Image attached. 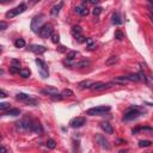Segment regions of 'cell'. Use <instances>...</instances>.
Wrapping results in <instances>:
<instances>
[{
    "label": "cell",
    "mask_w": 153,
    "mask_h": 153,
    "mask_svg": "<svg viewBox=\"0 0 153 153\" xmlns=\"http://www.w3.org/2000/svg\"><path fill=\"white\" fill-rule=\"evenodd\" d=\"M25 10H26V5H25V4H20L19 6H17V7L10 10L8 12H6V18H13V17H16V16L23 13Z\"/></svg>",
    "instance_id": "cell-8"
},
{
    "label": "cell",
    "mask_w": 153,
    "mask_h": 153,
    "mask_svg": "<svg viewBox=\"0 0 153 153\" xmlns=\"http://www.w3.org/2000/svg\"><path fill=\"white\" fill-rule=\"evenodd\" d=\"M93 82H94V81H92V80H84V81L79 82V87L82 88V90H85V88H91L92 85H93Z\"/></svg>",
    "instance_id": "cell-20"
},
{
    "label": "cell",
    "mask_w": 153,
    "mask_h": 153,
    "mask_svg": "<svg viewBox=\"0 0 153 153\" xmlns=\"http://www.w3.org/2000/svg\"><path fill=\"white\" fill-rule=\"evenodd\" d=\"M74 11H75V13H78V14H80V16H82V17H85V16H87L88 14V10L85 7V6H75V8H74Z\"/></svg>",
    "instance_id": "cell-16"
},
{
    "label": "cell",
    "mask_w": 153,
    "mask_h": 153,
    "mask_svg": "<svg viewBox=\"0 0 153 153\" xmlns=\"http://www.w3.org/2000/svg\"><path fill=\"white\" fill-rule=\"evenodd\" d=\"M61 94H62V97H72L74 93H73L72 90H69V88H65V90L61 92Z\"/></svg>",
    "instance_id": "cell-27"
},
{
    "label": "cell",
    "mask_w": 153,
    "mask_h": 153,
    "mask_svg": "<svg viewBox=\"0 0 153 153\" xmlns=\"http://www.w3.org/2000/svg\"><path fill=\"white\" fill-rule=\"evenodd\" d=\"M110 110H111V108L109 105H99V106L88 109L86 111V114L90 116H102V115H105L106 112H109Z\"/></svg>",
    "instance_id": "cell-4"
},
{
    "label": "cell",
    "mask_w": 153,
    "mask_h": 153,
    "mask_svg": "<svg viewBox=\"0 0 153 153\" xmlns=\"http://www.w3.org/2000/svg\"><path fill=\"white\" fill-rule=\"evenodd\" d=\"M100 12H102V7H94L93 11H92V13H93L94 16H99Z\"/></svg>",
    "instance_id": "cell-36"
},
{
    "label": "cell",
    "mask_w": 153,
    "mask_h": 153,
    "mask_svg": "<svg viewBox=\"0 0 153 153\" xmlns=\"http://www.w3.org/2000/svg\"><path fill=\"white\" fill-rule=\"evenodd\" d=\"M20 75L23 76V78H29L30 76V74H31V72H30V69H27V68H23V69H20Z\"/></svg>",
    "instance_id": "cell-26"
},
{
    "label": "cell",
    "mask_w": 153,
    "mask_h": 153,
    "mask_svg": "<svg viewBox=\"0 0 153 153\" xmlns=\"http://www.w3.org/2000/svg\"><path fill=\"white\" fill-rule=\"evenodd\" d=\"M75 66H76V67H79V68H81V67H88V66H90V61L84 60V61H80V62L75 63Z\"/></svg>",
    "instance_id": "cell-29"
},
{
    "label": "cell",
    "mask_w": 153,
    "mask_h": 153,
    "mask_svg": "<svg viewBox=\"0 0 153 153\" xmlns=\"http://www.w3.org/2000/svg\"><path fill=\"white\" fill-rule=\"evenodd\" d=\"M129 81H139V74H130V75H127Z\"/></svg>",
    "instance_id": "cell-32"
},
{
    "label": "cell",
    "mask_w": 153,
    "mask_h": 153,
    "mask_svg": "<svg viewBox=\"0 0 153 153\" xmlns=\"http://www.w3.org/2000/svg\"><path fill=\"white\" fill-rule=\"evenodd\" d=\"M7 108H10V104H7V103H1L0 104V110H5V109H7Z\"/></svg>",
    "instance_id": "cell-38"
},
{
    "label": "cell",
    "mask_w": 153,
    "mask_h": 153,
    "mask_svg": "<svg viewBox=\"0 0 153 153\" xmlns=\"http://www.w3.org/2000/svg\"><path fill=\"white\" fill-rule=\"evenodd\" d=\"M100 128L105 131V134H112L114 133V129L111 127V124L109 122H102L100 123Z\"/></svg>",
    "instance_id": "cell-15"
},
{
    "label": "cell",
    "mask_w": 153,
    "mask_h": 153,
    "mask_svg": "<svg viewBox=\"0 0 153 153\" xmlns=\"http://www.w3.org/2000/svg\"><path fill=\"white\" fill-rule=\"evenodd\" d=\"M31 131H32V133H36V134H41V133L43 131V128H42L41 123L37 122V121H33V122H32V130H31Z\"/></svg>",
    "instance_id": "cell-17"
},
{
    "label": "cell",
    "mask_w": 153,
    "mask_h": 153,
    "mask_svg": "<svg viewBox=\"0 0 153 153\" xmlns=\"http://www.w3.org/2000/svg\"><path fill=\"white\" fill-rule=\"evenodd\" d=\"M45 145H47V147H48V148H50V149H54V148L56 147V142H55L53 139H49V140L47 141V143H45Z\"/></svg>",
    "instance_id": "cell-30"
},
{
    "label": "cell",
    "mask_w": 153,
    "mask_h": 153,
    "mask_svg": "<svg viewBox=\"0 0 153 153\" xmlns=\"http://www.w3.org/2000/svg\"><path fill=\"white\" fill-rule=\"evenodd\" d=\"M27 49H29L30 51L35 53V54H43V53L47 51V48L43 47V45H39V44H32V45H30Z\"/></svg>",
    "instance_id": "cell-11"
},
{
    "label": "cell",
    "mask_w": 153,
    "mask_h": 153,
    "mask_svg": "<svg viewBox=\"0 0 153 153\" xmlns=\"http://www.w3.org/2000/svg\"><path fill=\"white\" fill-rule=\"evenodd\" d=\"M140 130H149V131H152L153 129H152L151 127H136V128H134V129L131 130V133H133V134H136V133L140 131Z\"/></svg>",
    "instance_id": "cell-25"
},
{
    "label": "cell",
    "mask_w": 153,
    "mask_h": 153,
    "mask_svg": "<svg viewBox=\"0 0 153 153\" xmlns=\"http://www.w3.org/2000/svg\"><path fill=\"white\" fill-rule=\"evenodd\" d=\"M14 45L16 48H24L25 47V41L23 38H18L14 41Z\"/></svg>",
    "instance_id": "cell-24"
},
{
    "label": "cell",
    "mask_w": 153,
    "mask_h": 153,
    "mask_svg": "<svg viewBox=\"0 0 153 153\" xmlns=\"http://www.w3.org/2000/svg\"><path fill=\"white\" fill-rule=\"evenodd\" d=\"M62 5H63V2H62V1H60L57 5H55V6L50 10V14H51V16H57V14H59V12H60V10L62 8Z\"/></svg>",
    "instance_id": "cell-19"
},
{
    "label": "cell",
    "mask_w": 153,
    "mask_h": 153,
    "mask_svg": "<svg viewBox=\"0 0 153 153\" xmlns=\"http://www.w3.org/2000/svg\"><path fill=\"white\" fill-rule=\"evenodd\" d=\"M5 115H7V116H18V115H20V111H19V109H8L6 112H5Z\"/></svg>",
    "instance_id": "cell-22"
},
{
    "label": "cell",
    "mask_w": 153,
    "mask_h": 153,
    "mask_svg": "<svg viewBox=\"0 0 153 153\" xmlns=\"http://www.w3.org/2000/svg\"><path fill=\"white\" fill-rule=\"evenodd\" d=\"M59 41H60V36L57 33H54L53 32V35H51V42L56 44V43H59Z\"/></svg>",
    "instance_id": "cell-33"
},
{
    "label": "cell",
    "mask_w": 153,
    "mask_h": 153,
    "mask_svg": "<svg viewBox=\"0 0 153 153\" xmlns=\"http://www.w3.org/2000/svg\"><path fill=\"white\" fill-rule=\"evenodd\" d=\"M36 63L38 66V72H39L42 78H48L49 76V71H48L47 63L43 60H41V59H36Z\"/></svg>",
    "instance_id": "cell-7"
},
{
    "label": "cell",
    "mask_w": 153,
    "mask_h": 153,
    "mask_svg": "<svg viewBox=\"0 0 153 153\" xmlns=\"http://www.w3.org/2000/svg\"><path fill=\"white\" fill-rule=\"evenodd\" d=\"M148 1H149V2H151V4H153V0H148Z\"/></svg>",
    "instance_id": "cell-44"
},
{
    "label": "cell",
    "mask_w": 153,
    "mask_h": 153,
    "mask_svg": "<svg viewBox=\"0 0 153 153\" xmlns=\"http://www.w3.org/2000/svg\"><path fill=\"white\" fill-rule=\"evenodd\" d=\"M44 18H45L44 14H37V16H35V17L32 18L31 24H30V27H31V30H32L35 33H38L39 29L44 25V24H43Z\"/></svg>",
    "instance_id": "cell-2"
},
{
    "label": "cell",
    "mask_w": 153,
    "mask_h": 153,
    "mask_svg": "<svg viewBox=\"0 0 153 153\" xmlns=\"http://www.w3.org/2000/svg\"><path fill=\"white\" fill-rule=\"evenodd\" d=\"M81 32H82V29H81L79 25L73 26V29H72V35H73L75 38H78L79 36H81Z\"/></svg>",
    "instance_id": "cell-21"
},
{
    "label": "cell",
    "mask_w": 153,
    "mask_h": 153,
    "mask_svg": "<svg viewBox=\"0 0 153 153\" xmlns=\"http://www.w3.org/2000/svg\"><path fill=\"white\" fill-rule=\"evenodd\" d=\"M57 50H59L60 53H65V51H66L67 49H66V47H63V45H60V47L57 48Z\"/></svg>",
    "instance_id": "cell-39"
},
{
    "label": "cell",
    "mask_w": 153,
    "mask_h": 153,
    "mask_svg": "<svg viewBox=\"0 0 153 153\" xmlns=\"http://www.w3.org/2000/svg\"><path fill=\"white\" fill-rule=\"evenodd\" d=\"M16 99H18V100H20V102H24V103H26V104H29V105H32V106L38 105V100H37V99H35V98H32V97H30L29 94L23 93V92L17 93V94H16Z\"/></svg>",
    "instance_id": "cell-5"
},
{
    "label": "cell",
    "mask_w": 153,
    "mask_h": 153,
    "mask_svg": "<svg viewBox=\"0 0 153 153\" xmlns=\"http://www.w3.org/2000/svg\"><path fill=\"white\" fill-rule=\"evenodd\" d=\"M111 22H112L114 25H120V24H122V19H121V16H120L118 12H115V13L112 14Z\"/></svg>",
    "instance_id": "cell-18"
},
{
    "label": "cell",
    "mask_w": 153,
    "mask_h": 153,
    "mask_svg": "<svg viewBox=\"0 0 153 153\" xmlns=\"http://www.w3.org/2000/svg\"><path fill=\"white\" fill-rule=\"evenodd\" d=\"M97 141H98V143H99V146L102 147V148H105V149H110V145H109V141L104 137V136H102V135H98L97 136Z\"/></svg>",
    "instance_id": "cell-12"
},
{
    "label": "cell",
    "mask_w": 153,
    "mask_h": 153,
    "mask_svg": "<svg viewBox=\"0 0 153 153\" xmlns=\"http://www.w3.org/2000/svg\"><path fill=\"white\" fill-rule=\"evenodd\" d=\"M86 123V120L84 118V117H75V118H73L72 121H71V127L72 128H80V127H82L84 124Z\"/></svg>",
    "instance_id": "cell-10"
},
{
    "label": "cell",
    "mask_w": 153,
    "mask_h": 153,
    "mask_svg": "<svg viewBox=\"0 0 153 153\" xmlns=\"http://www.w3.org/2000/svg\"><path fill=\"white\" fill-rule=\"evenodd\" d=\"M38 1H39V0H29V5L32 6V5H35L36 2H38Z\"/></svg>",
    "instance_id": "cell-42"
},
{
    "label": "cell",
    "mask_w": 153,
    "mask_h": 153,
    "mask_svg": "<svg viewBox=\"0 0 153 153\" xmlns=\"http://www.w3.org/2000/svg\"><path fill=\"white\" fill-rule=\"evenodd\" d=\"M142 111H145V110H141L139 106H131V108H129V109L126 111V114H124V116H123V121H131V120H135V118H137V117L141 115Z\"/></svg>",
    "instance_id": "cell-3"
},
{
    "label": "cell",
    "mask_w": 153,
    "mask_h": 153,
    "mask_svg": "<svg viewBox=\"0 0 153 153\" xmlns=\"http://www.w3.org/2000/svg\"><path fill=\"white\" fill-rule=\"evenodd\" d=\"M53 31H54L53 25H51V24H49V23H47V24H44V25L39 29L38 33H39V36H41L43 39H47V38H49V37H51Z\"/></svg>",
    "instance_id": "cell-6"
},
{
    "label": "cell",
    "mask_w": 153,
    "mask_h": 153,
    "mask_svg": "<svg viewBox=\"0 0 153 153\" xmlns=\"http://www.w3.org/2000/svg\"><path fill=\"white\" fill-rule=\"evenodd\" d=\"M7 26H8V24H7L6 22H4V20H1V22H0V30H1V31H4Z\"/></svg>",
    "instance_id": "cell-37"
},
{
    "label": "cell",
    "mask_w": 153,
    "mask_h": 153,
    "mask_svg": "<svg viewBox=\"0 0 153 153\" xmlns=\"http://www.w3.org/2000/svg\"><path fill=\"white\" fill-rule=\"evenodd\" d=\"M90 4H92V5H97V4H99L100 2V0H87Z\"/></svg>",
    "instance_id": "cell-40"
},
{
    "label": "cell",
    "mask_w": 153,
    "mask_h": 153,
    "mask_svg": "<svg viewBox=\"0 0 153 153\" xmlns=\"http://www.w3.org/2000/svg\"><path fill=\"white\" fill-rule=\"evenodd\" d=\"M41 92L44 93V94H48V96H50V97H51V96H55V94H59L57 88H55V87H53V86H48V87L43 88Z\"/></svg>",
    "instance_id": "cell-13"
},
{
    "label": "cell",
    "mask_w": 153,
    "mask_h": 153,
    "mask_svg": "<svg viewBox=\"0 0 153 153\" xmlns=\"http://www.w3.org/2000/svg\"><path fill=\"white\" fill-rule=\"evenodd\" d=\"M32 122H33L32 120L25 117V118H22V120H19V121H17V122L14 123V126H16V129H17L18 131H20V133L31 131V130H32Z\"/></svg>",
    "instance_id": "cell-1"
},
{
    "label": "cell",
    "mask_w": 153,
    "mask_h": 153,
    "mask_svg": "<svg viewBox=\"0 0 153 153\" xmlns=\"http://www.w3.org/2000/svg\"><path fill=\"white\" fill-rule=\"evenodd\" d=\"M114 84H121V85H124L127 82H129V79L128 76H123V75H120V76H115L114 80H112Z\"/></svg>",
    "instance_id": "cell-14"
},
{
    "label": "cell",
    "mask_w": 153,
    "mask_h": 153,
    "mask_svg": "<svg viewBox=\"0 0 153 153\" xmlns=\"http://www.w3.org/2000/svg\"><path fill=\"white\" fill-rule=\"evenodd\" d=\"M117 61H118V57H117V56H110V57L105 61V65H106V66H111V65H115Z\"/></svg>",
    "instance_id": "cell-23"
},
{
    "label": "cell",
    "mask_w": 153,
    "mask_h": 153,
    "mask_svg": "<svg viewBox=\"0 0 153 153\" xmlns=\"http://www.w3.org/2000/svg\"><path fill=\"white\" fill-rule=\"evenodd\" d=\"M115 38L118 39V41H122V39H123V33H122L120 30H117V31L115 32Z\"/></svg>",
    "instance_id": "cell-34"
},
{
    "label": "cell",
    "mask_w": 153,
    "mask_h": 153,
    "mask_svg": "<svg viewBox=\"0 0 153 153\" xmlns=\"http://www.w3.org/2000/svg\"><path fill=\"white\" fill-rule=\"evenodd\" d=\"M74 57H76V51H69L67 54V60H74Z\"/></svg>",
    "instance_id": "cell-35"
},
{
    "label": "cell",
    "mask_w": 153,
    "mask_h": 153,
    "mask_svg": "<svg viewBox=\"0 0 153 153\" xmlns=\"http://www.w3.org/2000/svg\"><path fill=\"white\" fill-rule=\"evenodd\" d=\"M152 145V142L149 140H141L139 141V147H149Z\"/></svg>",
    "instance_id": "cell-28"
},
{
    "label": "cell",
    "mask_w": 153,
    "mask_h": 153,
    "mask_svg": "<svg viewBox=\"0 0 153 153\" xmlns=\"http://www.w3.org/2000/svg\"><path fill=\"white\" fill-rule=\"evenodd\" d=\"M114 82H102V81H97V82H93L91 90L93 91H103V90H108L110 87H112Z\"/></svg>",
    "instance_id": "cell-9"
},
{
    "label": "cell",
    "mask_w": 153,
    "mask_h": 153,
    "mask_svg": "<svg viewBox=\"0 0 153 153\" xmlns=\"http://www.w3.org/2000/svg\"><path fill=\"white\" fill-rule=\"evenodd\" d=\"M5 1H6V0H0V2H1V4H4Z\"/></svg>",
    "instance_id": "cell-43"
},
{
    "label": "cell",
    "mask_w": 153,
    "mask_h": 153,
    "mask_svg": "<svg viewBox=\"0 0 153 153\" xmlns=\"http://www.w3.org/2000/svg\"><path fill=\"white\" fill-rule=\"evenodd\" d=\"M20 69H22V68H19V66H18V65H13V66H11V67H10V72H11V73H13V74L19 73V72H20Z\"/></svg>",
    "instance_id": "cell-31"
},
{
    "label": "cell",
    "mask_w": 153,
    "mask_h": 153,
    "mask_svg": "<svg viewBox=\"0 0 153 153\" xmlns=\"http://www.w3.org/2000/svg\"><path fill=\"white\" fill-rule=\"evenodd\" d=\"M0 97H1V98H6V97H7V94H6V92H5L4 90L0 91Z\"/></svg>",
    "instance_id": "cell-41"
}]
</instances>
